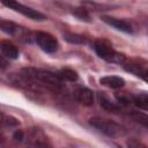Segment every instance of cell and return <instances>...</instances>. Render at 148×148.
<instances>
[{
  "mask_svg": "<svg viewBox=\"0 0 148 148\" xmlns=\"http://www.w3.org/2000/svg\"><path fill=\"white\" fill-rule=\"evenodd\" d=\"M102 20L111 25L112 28L117 29V30H120L123 32H126V34H131L133 30H132V27L130 23H127L126 21L124 20H119V18H116V17H111V16H102Z\"/></svg>",
  "mask_w": 148,
  "mask_h": 148,
  "instance_id": "obj_8",
  "label": "cell"
},
{
  "mask_svg": "<svg viewBox=\"0 0 148 148\" xmlns=\"http://www.w3.org/2000/svg\"><path fill=\"white\" fill-rule=\"evenodd\" d=\"M2 124H3V125H7V126H9V127H12V126H17L20 123H18L17 119H15V118H13V117H10V116H5V114H2Z\"/></svg>",
  "mask_w": 148,
  "mask_h": 148,
  "instance_id": "obj_18",
  "label": "cell"
},
{
  "mask_svg": "<svg viewBox=\"0 0 148 148\" xmlns=\"http://www.w3.org/2000/svg\"><path fill=\"white\" fill-rule=\"evenodd\" d=\"M98 99H99L101 106H102L104 110L111 111V112H117V111H119L118 105H116L114 103H112V102L109 99V97H108L106 95H104V94H102V92H98Z\"/></svg>",
  "mask_w": 148,
  "mask_h": 148,
  "instance_id": "obj_11",
  "label": "cell"
},
{
  "mask_svg": "<svg viewBox=\"0 0 148 148\" xmlns=\"http://www.w3.org/2000/svg\"><path fill=\"white\" fill-rule=\"evenodd\" d=\"M23 75L30 80L38 81L44 83L45 86L52 87V88H59L61 86V80L58 76L57 73H52L50 71L45 69H36V68H24Z\"/></svg>",
  "mask_w": 148,
  "mask_h": 148,
  "instance_id": "obj_2",
  "label": "cell"
},
{
  "mask_svg": "<svg viewBox=\"0 0 148 148\" xmlns=\"http://www.w3.org/2000/svg\"><path fill=\"white\" fill-rule=\"evenodd\" d=\"M64 38L69 42V43H74V44H83L86 43V37L83 36H80V35H76V34H65L64 35Z\"/></svg>",
  "mask_w": 148,
  "mask_h": 148,
  "instance_id": "obj_16",
  "label": "cell"
},
{
  "mask_svg": "<svg viewBox=\"0 0 148 148\" xmlns=\"http://www.w3.org/2000/svg\"><path fill=\"white\" fill-rule=\"evenodd\" d=\"M133 103L142 110L148 111V94H139L133 97Z\"/></svg>",
  "mask_w": 148,
  "mask_h": 148,
  "instance_id": "obj_15",
  "label": "cell"
},
{
  "mask_svg": "<svg viewBox=\"0 0 148 148\" xmlns=\"http://www.w3.org/2000/svg\"><path fill=\"white\" fill-rule=\"evenodd\" d=\"M89 124L110 138H120V136H124L126 134V128L123 125L117 124V123L109 120V119L95 117V118L89 119Z\"/></svg>",
  "mask_w": 148,
  "mask_h": 148,
  "instance_id": "obj_1",
  "label": "cell"
},
{
  "mask_svg": "<svg viewBox=\"0 0 148 148\" xmlns=\"http://www.w3.org/2000/svg\"><path fill=\"white\" fill-rule=\"evenodd\" d=\"M35 40L37 45L45 52L47 53H53L58 49V42L57 39L49 32L44 31H38L35 36Z\"/></svg>",
  "mask_w": 148,
  "mask_h": 148,
  "instance_id": "obj_5",
  "label": "cell"
},
{
  "mask_svg": "<svg viewBox=\"0 0 148 148\" xmlns=\"http://www.w3.org/2000/svg\"><path fill=\"white\" fill-rule=\"evenodd\" d=\"M101 84L109 87L111 89H119L125 84V80L120 76H116V75H108V76H103L99 80Z\"/></svg>",
  "mask_w": 148,
  "mask_h": 148,
  "instance_id": "obj_10",
  "label": "cell"
},
{
  "mask_svg": "<svg viewBox=\"0 0 148 148\" xmlns=\"http://www.w3.org/2000/svg\"><path fill=\"white\" fill-rule=\"evenodd\" d=\"M73 15H75L79 20L81 21H86V22H90V16L88 14V12L84 8H75L73 10Z\"/></svg>",
  "mask_w": 148,
  "mask_h": 148,
  "instance_id": "obj_17",
  "label": "cell"
},
{
  "mask_svg": "<svg viewBox=\"0 0 148 148\" xmlns=\"http://www.w3.org/2000/svg\"><path fill=\"white\" fill-rule=\"evenodd\" d=\"M0 49H1L2 57L7 58V59H16L18 57L17 47L9 40H1Z\"/></svg>",
  "mask_w": 148,
  "mask_h": 148,
  "instance_id": "obj_9",
  "label": "cell"
},
{
  "mask_svg": "<svg viewBox=\"0 0 148 148\" xmlns=\"http://www.w3.org/2000/svg\"><path fill=\"white\" fill-rule=\"evenodd\" d=\"M29 141L34 148H52L50 140L39 128H32L30 131Z\"/></svg>",
  "mask_w": 148,
  "mask_h": 148,
  "instance_id": "obj_6",
  "label": "cell"
},
{
  "mask_svg": "<svg viewBox=\"0 0 148 148\" xmlns=\"http://www.w3.org/2000/svg\"><path fill=\"white\" fill-rule=\"evenodd\" d=\"M116 98L120 102V103H123V104H128L130 102H133V101H131V97L130 96H125V94H116Z\"/></svg>",
  "mask_w": 148,
  "mask_h": 148,
  "instance_id": "obj_20",
  "label": "cell"
},
{
  "mask_svg": "<svg viewBox=\"0 0 148 148\" xmlns=\"http://www.w3.org/2000/svg\"><path fill=\"white\" fill-rule=\"evenodd\" d=\"M128 147L130 148H147L145 145H142L141 142L136 141V140H131L128 141Z\"/></svg>",
  "mask_w": 148,
  "mask_h": 148,
  "instance_id": "obj_21",
  "label": "cell"
},
{
  "mask_svg": "<svg viewBox=\"0 0 148 148\" xmlns=\"http://www.w3.org/2000/svg\"><path fill=\"white\" fill-rule=\"evenodd\" d=\"M133 117L138 123H141L142 125L148 127V116L142 114V113H135V114H133Z\"/></svg>",
  "mask_w": 148,
  "mask_h": 148,
  "instance_id": "obj_19",
  "label": "cell"
},
{
  "mask_svg": "<svg viewBox=\"0 0 148 148\" xmlns=\"http://www.w3.org/2000/svg\"><path fill=\"white\" fill-rule=\"evenodd\" d=\"M14 139L16 140V141H22L23 140V132L22 131H20V130H17L15 133H14Z\"/></svg>",
  "mask_w": 148,
  "mask_h": 148,
  "instance_id": "obj_22",
  "label": "cell"
},
{
  "mask_svg": "<svg viewBox=\"0 0 148 148\" xmlns=\"http://www.w3.org/2000/svg\"><path fill=\"white\" fill-rule=\"evenodd\" d=\"M0 28L2 31H5L6 34H8L10 36H16L17 32L20 30H22L21 27L14 24L13 22H8V21H3V20H1V22H0Z\"/></svg>",
  "mask_w": 148,
  "mask_h": 148,
  "instance_id": "obj_12",
  "label": "cell"
},
{
  "mask_svg": "<svg viewBox=\"0 0 148 148\" xmlns=\"http://www.w3.org/2000/svg\"><path fill=\"white\" fill-rule=\"evenodd\" d=\"M142 77H143V80H145V81H147V82H148V71H146V73L143 74V76H142Z\"/></svg>",
  "mask_w": 148,
  "mask_h": 148,
  "instance_id": "obj_23",
  "label": "cell"
},
{
  "mask_svg": "<svg viewBox=\"0 0 148 148\" xmlns=\"http://www.w3.org/2000/svg\"><path fill=\"white\" fill-rule=\"evenodd\" d=\"M2 3L5 6L14 9L15 12H18V13L23 14L24 16H27V17L34 20V21H44V20H46V16L44 14H42L40 12L35 10L30 7H27V6L17 2V1H2Z\"/></svg>",
  "mask_w": 148,
  "mask_h": 148,
  "instance_id": "obj_4",
  "label": "cell"
},
{
  "mask_svg": "<svg viewBox=\"0 0 148 148\" xmlns=\"http://www.w3.org/2000/svg\"><path fill=\"white\" fill-rule=\"evenodd\" d=\"M124 67H125V69H126L127 72H131V73H133V74H135V75H141V76H143V74L146 73V71L143 69V66L140 65V64H138V62H134V61L127 62L126 65H124Z\"/></svg>",
  "mask_w": 148,
  "mask_h": 148,
  "instance_id": "obj_14",
  "label": "cell"
},
{
  "mask_svg": "<svg viewBox=\"0 0 148 148\" xmlns=\"http://www.w3.org/2000/svg\"><path fill=\"white\" fill-rule=\"evenodd\" d=\"M94 49L96 51V53L98 54V57H101L102 59L112 62V64H124L125 62V56L114 51L112 49V45L103 39H98L94 43Z\"/></svg>",
  "mask_w": 148,
  "mask_h": 148,
  "instance_id": "obj_3",
  "label": "cell"
},
{
  "mask_svg": "<svg viewBox=\"0 0 148 148\" xmlns=\"http://www.w3.org/2000/svg\"><path fill=\"white\" fill-rule=\"evenodd\" d=\"M58 76L60 77L61 81H71V82H74L77 80V74L76 72H74L73 69H69V68H64L61 69L60 72L57 73Z\"/></svg>",
  "mask_w": 148,
  "mask_h": 148,
  "instance_id": "obj_13",
  "label": "cell"
},
{
  "mask_svg": "<svg viewBox=\"0 0 148 148\" xmlns=\"http://www.w3.org/2000/svg\"><path fill=\"white\" fill-rule=\"evenodd\" d=\"M74 98L76 99V102H79L84 106H90L94 102L92 91L88 88H82V87L74 90Z\"/></svg>",
  "mask_w": 148,
  "mask_h": 148,
  "instance_id": "obj_7",
  "label": "cell"
}]
</instances>
